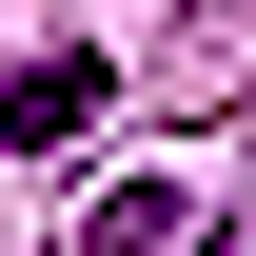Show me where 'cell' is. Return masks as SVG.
<instances>
[{"label": "cell", "mask_w": 256, "mask_h": 256, "mask_svg": "<svg viewBox=\"0 0 256 256\" xmlns=\"http://www.w3.org/2000/svg\"><path fill=\"white\" fill-rule=\"evenodd\" d=\"M178 236H197V197H178V178H118V197L79 217V256H178Z\"/></svg>", "instance_id": "2"}, {"label": "cell", "mask_w": 256, "mask_h": 256, "mask_svg": "<svg viewBox=\"0 0 256 256\" xmlns=\"http://www.w3.org/2000/svg\"><path fill=\"white\" fill-rule=\"evenodd\" d=\"M98 98H118V79H98V40H60V60H20V79H0V138H20V158H79V138H98Z\"/></svg>", "instance_id": "1"}]
</instances>
